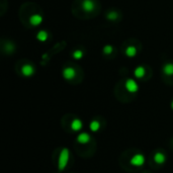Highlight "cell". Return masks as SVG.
<instances>
[{
    "mask_svg": "<svg viewBox=\"0 0 173 173\" xmlns=\"http://www.w3.org/2000/svg\"><path fill=\"white\" fill-rule=\"evenodd\" d=\"M42 21H43V17H42L40 14H34V15H31L30 18V25H33V26H35L41 25Z\"/></svg>",
    "mask_w": 173,
    "mask_h": 173,
    "instance_id": "9",
    "label": "cell"
},
{
    "mask_svg": "<svg viewBox=\"0 0 173 173\" xmlns=\"http://www.w3.org/2000/svg\"><path fill=\"white\" fill-rule=\"evenodd\" d=\"M69 159H70V151L68 148H64L61 150L59 156V160H58V169L59 171H63L65 170V168L67 167L68 163H69Z\"/></svg>",
    "mask_w": 173,
    "mask_h": 173,
    "instance_id": "1",
    "label": "cell"
},
{
    "mask_svg": "<svg viewBox=\"0 0 173 173\" xmlns=\"http://www.w3.org/2000/svg\"><path fill=\"white\" fill-rule=\"evenodd\" d=\"M136 54H137V50L135 47H133V46L128 47V49L126 50V55L128 57H134Z\"/></svg>",
    "mask_w": 173,
    "mask_h": 173,
    "instance_id": "14",
    "label": "cell"
},
{
    "mask_svg": "<svg viewBox=\"0 0 173 173\" xmlns=\"http://www.w3.org/2000/svg\"><path fill=\"white\" fill-rule=\"evenodd\" d=\"M90 139H91L90 135L88 134V133H85V132H83V133H81V134H79L77 136V142L79 144H83V145L87 144L90 141Z\"/></svg>",
    "mask_w": 173,
    "mask_h": 173,
    "instance_id": "4",
    "label": "cell"
},
{
    "mask_svg": "<svg viewBox=\"0 0 173 173\" xmlns=\"http://www.w3.org/2000/svg\"><path fill=\"white\" fill-rule=\"evenodd\" d=\"M103 52L105 54H110L112 52V47L111 46H105L103 48Z\"/></svg>",
    "mask_w": 173,
    "mask_h": 173,
    "instance_id": "18",
    "label": "cell"
},
{
    "mask_svg": "<svg viewBox=\"0 0 173 173\" xmlns=\"http://www.w3.org/2000/svg\"><path fill=\"white\" fill-rule=\"evenodd\" d=\"M21 73L25 76H26V77H29V76H31L35 73V69H34V67L31 65H29V64H27V65L22 66Z\"/></svg>",
    "mask_w": 173,
    "mask_h": 173,
    "instance_id": "7",
    "label": "cell"
},
{
    "mask_svg": "<svg viewBox=\"0 0 173 173\" xmlns=\"http://www.w3.org/2000/svg\"><path fill=\"white\" fill-rule=\"evenodd\" d=\"M130 163L133 165V166H136V167L142 166V165H144V163H145V156L142 154V153H138V154H135L131 158Z\"/></svg>",
    "mask_w": 173,
    "mask_h": 173,
    "instance_id": "2",
    "label": "cell"
},
{
    "mask_svg": "<svg viewBox=\"0 0 173 173\" xmlns=\"http://www.w3.org/2000/svg\"><path fill=\"white\" fill-rule=\"evenodd\" d=\"M82 127H83V123L79 119H75L71 122V129L75 132L80 131L82 129Z\"/></svg>",
    "mask_w": 173,
    "mask_h": 173,
    "instance_id": "8",
    "label": "cell"
},
{
    "mask_svg": "<svg viewBox=\"0 0 173 173\" xmlns=\"http://www.w3.org/2000/svg\"><path fill=\"white\" fill-rule=\"evenodd\" d=\"M63 76H64V78H66L68 80L73 79L76 76V71L73 69V68L68 67V68H66V69L63 70Z\"/></svg>",
    "mask_w": 173,
    "mask_h": 173,
    "instance_id": "6",
    "label": "cell"
},
{
    "mask_svg": "<svg viewBox=\"0 0 173 173\" xmlns=\"http://www.w3.org/2000/svg\"><path fill=\"white\" fill-rule=\"evenodd\" d=\"M126 89L129 92H131V93H135V92L138 91L139 86H138V84H137V82L135 81V80L128 79L127 82H126Z\"/></svg>",
    "mask_w": 173,
    "mask_h": 173,
    "instance_id": "3",
    "label": "cell"
},
{
    "mask_svg": "<svg viewBox=\"0 0 173 173\" xmlns=\"http://www.w3.org/2000/svg\"><path fill=\"white\" fill-rule=\"evenodd\" d=\"M89 128H90L91 132H97L100 129V123L98 120H92L89 124Z\"/></svg>",
    "mask_w": 173,
    "mask_h": 173,
    "instance_id": "11",
    "label": "cell"
},
{
    "mask_svg": "<svg viewBox=\"0 0 173 173\" xmlns=\"http://www.w3.org/2000/svg\"><path fill=\"white\" fill-rule=\"evenodd\" d=\"M37 39L39 40V41H41V42H45L46 40L48 39V34L46 33L45 30L39 31V34H38V35H37Z\"/></svg>",
    "mask_w": 173,
    "mask_h": 173,
    "instance_id": "15",
    "label": "cell"
},
{
    "mask_svg": "<svg viewBox=\"0 0 173 173\" xmlns=\"http://www.w3.org/2000/svg\"><path fill=\"white\" fill-rule=\"evenodd\" d=\"M134 75L136 76L137 78H142L143 76L145 75V69L143 67H138L136 68L134 71Z\"/></svg>",
    "mask_w": 173,
    "mask_h": 173,
    "instance_id": "12",
    "label": "cell"
},
{
    "mask_svg": "<svg viewBox=\"0 0 173 173\" xmlns=\"http://www.w3.org/2000/svg\"><path fill=\"white\" fill-rule=\"evenodd\" d=\"M171 107L173 108V101H172V103H171Z\"/></svg>",
    "mask_w": 173,
    "mask_h": 173,
    "instance_id": "19",
    "label": "cell"
},
{
    "mask_svg": "<svg viewBox=\"0 0 173 173\" xmlns=\"http://www.w3.org/2000/svg\"><path fill=\"white\" fill-rule=\"evenodd\" d=\"M73 57L76 59V60H79L83 57V52L81 50H76L74 53H73Z\"/></svg>",
    "mask_w": 173,
    "mask_h": 173,
    "instance_id": "17",
    "label": "cell"
},
{
    "mask_svg": "<svg viewBox=\"0 0 173 173\" xmlns=\"http://www.w3.org/2000/svg\"><path fill=\"white\" fill-rule=\"evenodd\" d=\"M82 8L86 12H91L94 10V2L92 0H84L82 3Z\"/></svg>",
    "mask_w": 173,
    "mask_h": 173,
    "instance_id": "5",
    "label": "cell"
},
{
    "mask_svg": "<svg viewBox=\"0 0 173 173\" xmlns=\"http://www.w3.org/2000/svg\"><path fill=\"white\" fill-rule=\"evenodd\" d=\"M163 71L166 75H173V64H166L163 68Z\"/></svg>",
    "mask_w": 173,
    "mask_h": 173,
    "instance_id": "13",
    "label": "cell"
},
{
    "mask_svg": "<svg viewBox=\"0 0 173 173\" xmlns=\"http://www.w3.org/2000/svg\"><path fill=\"white\" fill-rule=\"evenodd\" d=\"M154 161L157 164H164L166 161V156L162 152H157L154 155Z\"/></svg>",
    "mask_w": 173,
    "mask_h": 173,
    "instance_id": "10",
    "label": "cell"
},
{
    "mask_svg": "<svg viewBox=\"0 0 173 173\" xmlns=\"http://www.w3.org/2000/svg\"><path fill=\"white\" fill-rule=\"evenodd\" d=\"M119 14L115 12V11H110V13L107 14V19H110V21H115L116 18H118Z\"/></svg>",
    "mask_w": 173,
    "mask_h": 173,
    "instance_id": "16",
    "label": "cell"
}]
</instances>
